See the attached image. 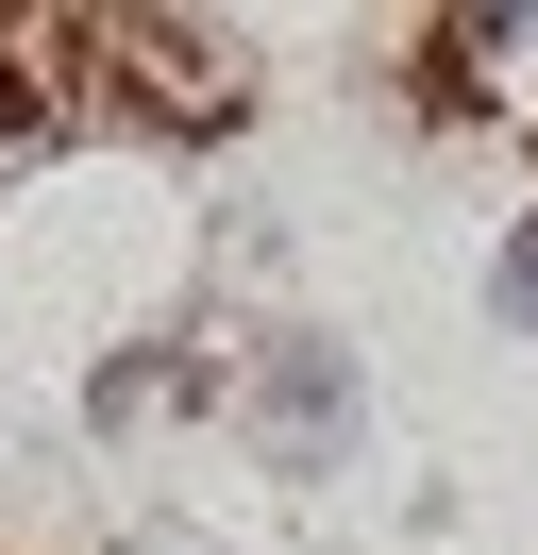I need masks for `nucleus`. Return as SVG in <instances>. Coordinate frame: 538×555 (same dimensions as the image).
I'll use <instances>...</instances> for the list:
<instances>
[{
	"label": "nucleus",
	"mask_w": 538,
	"mask_h": 555,
	"mask_svg": "<svg viewBox=\"0 0 538 555\" xmlns=\"http://www.w3.org/2000/svg\"><path fill=\"white\" fill-rule=\"evenodd\" d=\"M219 404H235V438H253L286 488H336V472L370 454V371H354V337H320V320H269V337H235Z\"/></svg>",
	"instance_id": "nucleus-1"
},
{
	"label": "nucleus",
	"mask_w": 538,
	"mask_h": 555,
	"mask_svg": "<svg viewBox=\"0 0 538 555\" xmlns=\"http://www.w3.org/2000/svg\"><path fill=\"white\" fill-rule=\"evenodd\" d=\"M253 118V85H235V51L202 35V17H85V135H235Z\"/></svg>",
	"instance_id": "nucleus-2"
},
{
	"label": "nucleus",
	"mask_w": 538,
	"mask_h": 555,
	"mask_svg": "<svg viewBox=\"0 0 538 555\" xmlns=\"http://www.w3.org/2000/svg\"><path fill=\"white\" fill-rule=\"evenodd\" d=\"M185 404H219V371H202V337H185V320L85 371V438H101V454H118V438H152V421H185Z\"/></svg>",
	"instance_id": "nucleus-3"
},
{
	"label": "nucleus",
	"mask_w": 538,
	"mask_h": 555,
	"mask_svg": "<svg viewBox=\"0 0 538 555\" xmlns=\"http://www.w3.org/2000/svg\"><path fill=\"white\" fill-rule=\"evenodd\" d=\"M488 320H504V337H538V203L504 219V253H488Z\"/></svg>",
	"instance_id": "nucleus-4"
},
{
	"label": "nucleus",
	"mask_w": 538,
	"mask_h": 555,
	"mask_svg": "<svg viewBox=\"0 0 538 555\" xmlns=\"http://www.w3.org/2000/svg\"><path fill=\"white\" fill-rule=\"evenodd\" d=\"M134 555H219V539H185V521H152V539H134Z\"/></svg>",
	"instance_id": "nucleus-5"
}]
</instances>
